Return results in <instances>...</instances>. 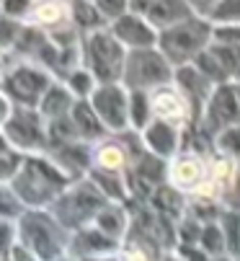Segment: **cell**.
I'll return each instance as SVG.
<instances>
[{"label":"cell","mask_w":240,"mask_h":261,"mask_svg":"<svg viewBox=\"0 0 240 261\" xmlns=\"http://www.w3.org/2000/svg\"><path fill=\"white\" fill-rule=\"evenodd\" d=\"M13 189L18 194V202H29L34 207L49 204L57 194L65 189V176L57 166L42 161V158H26L18 176L13 178Z\"/></svg>","instance_id":"obj_2"},{"label":"cell","mask_w":240,"mask_h":261,"mask_svg":"<svg viewBox=\"0 0 240 261\" xmlns=\"http://www.w3.org/2000/svg\"><path fill=\"white\" fill-rule=\"evenodd\" d=\"M129 93H132V98H129V122H132V129L142 135L155 119L150 93H145V91H129Z\"/></svg>","instance_id":"obj_21"},{"label":"cell","mask_w":240,"mask_h":261,"mask_svg":"<svg viewBox=\"0 0 240 261\" xmlns=\"http://www.w3.org/2000/svg\"><path fill=\"white\" fill-rule=\"evenodd\" d=\"M235 81H240V72H237V78H235Z\"/></svg>","instance_id":"obj_31"},{"label":"cell","mask_w":240,"mask_h":261,"mask_svg":"<svg viewBox=\"0 0 240 261\" xmlns=\"http://www.w3.org/2000/svg\"><path fill=\"white\" fill-rule=\"evenodd\" d=\"M47 132H49L47 119L36 109L16 106L13 114L8 119H3V140L21 153L39 150L47 142Z\"/></svg>","instance_id":"obj_7"},{"label":"cell","mask_w":240,"mask_h":261,"mask_svg":"<svg viewBox=\"0 0 240 261\" xmlns=\"http://www.w3.org/2000/svg\"><path fill=\"white\" fill-rule=\"evenodd\" d=\"M202 119H204V129L209 124L215 137L220 132H225L227 127L240 124V91L235 86H230V83L217 86L212 98L207 101V106L202 111Z\"/></svg>","instance_id":"obj_8"},{"label":"cell","mask_w":240,"mask_h":261,"mask_svg":"<svg viewBox=\"0 0 240 261\" xmlns=\"http://www.w3.org/2000/svg\"><path fill=\"white\" fill-rule=\"evenodd\" d=\"M96 222H98L101 233H106L109 238H116L119 233H122V228H124V220H122V215H119L116 210H101Z\"/></svg>","instance_id":"obj_26"},{"label":"cell","mask_w":240,"mask_h":261,"mask_svg":"<svg viewBox=\"0 0 240 261\" xmlns=\"http://www.w3.org/2000/svg\"><path fill=\"white\" fill-rule=\"evenodd\" d=\"M212 26H240V0H220V6L209 16Z\"/></svg>","instance_id":"obj_23"},{"label":"cell","mask_w":240,"mask_h":261,"mask_svg":"<svg viewBox=\"0 0 240 261\" xmlns=\"http://www.w3.org/2000/svg\"><path fill=\"white\" fill-rule=\"evenodd\" d=\"M70 119H72V124H75V129H77V135H80V140H98V137H103V132H106V127H103V122L98 119V114L93 111L91 101H77V103L72 106V111H70Z\"/></svg>","instance_id":"obj_19"},{"label":"cell","mask_w":240,"mask_h":261,"mask_svg":"<svg viewBox=\"0 0 240 261\" xmlns=\"http://www.w3.org/2000/svg\"><path fill=\"white\" fill-rule=\"evenodd\" d=\"M215 145L220 155H227V158H240V124L235 127H227L225 132H220L215 137Z\"/></svg>","instance_id":"obj_24"},{"label":"cell","mask_w":240,"mask_h":261,"mask_svg":"<svg viewBox=\"0 0 240 261\" xmlns=\"http://www.w3.org/2000/svg\"><path fill=\"white\" fill-rule=\"evenodd\" d=\"M109 31L116 36V42L122 44L127 52H137V49H157L160 31L147 21V16L127 13V16H122L119 21H114Z\"/></svg>","instance_id":"obj_10"},{"label":"cell","mask_w":240,"mask_h":261,"mask_svg":"<svg viewBox=\"0 0 240 261\" xmlns=\"http://www.w3.org/2000/svg\"><path fill=\"white\" fill-rule=\"evenodd\" d=\"M150 103H152V114L160 122H168L173 127H186L191 122V117H196V111L191 106V101L186 98V93L176 86H160L155 91H150Z\"/></svg>","instance_id":"obj_9"},{"label":"cell","mask_w":240,"mask_h":261,"mask_svg":"<svg viewBox=\"0 0 240 261\" xmlns=\"http://www.w3.org/2000/svg\"><path fill=\"white\" fill-rule=\"evenodd\" d=\"M18 228L23 230V241H26V246L36 253V258L52 261V258L60 256L62 243H60V238L52 236V222H49L47 217L31 212V215L23 217V222H21Z\"/></svg>","instance_id":"obj_11"},{"label":"cell","mask_w":240,"mask_h":261,"mask_svg":"<svg viewBox=\"0 0 240 261\" xmlns=\"http://www.w3.org/2000/svg\"><path fill=\"white\" fill-rule=\"evenodd\" d=\"M96 8H98L101 18L109 21V23L119 21V18L127 16V13H132L129 11V0H96Z\"/></svg>","instance_id":"obj_25"},{"label":"cell","mask_w":240,"mask_h":261,"mask_svg":"<svg viewBox=\"0 0 240 261\" xmlns=\"http://www.w3.org/2000/svg\"><path fill=\"white\" fill-rule=\"evenodd\" d=\"M202 236H204V238H202L204 248H209L212 253H220V251H222V246H225V238H222V233H220L215 225H209V228H207Z\"/></svg>","instance_id":"obj_28"},{"label":"cell","mask_w":240,"mask_h":261,"mask_svg":"<svg viewBox=\"0 0 240 261\" xmlns=\"http://www.w3.org/2000/svg\"><path fill=\"white\" fill-rule=\"evenodd\" d=\"M103 210V199H101V192L93 189V186H88V189L83 192V186H80L77 192H70V194H62L60 202H57V217L60 222H65V225H72V222L77 220H86L88 215H101Z\"/></svg>","instance_id":"obj_14"},{"label":"cell","mask_w":240,"mask_h":261,"mask_svg":"<svg viewBox=\"0 0 240 261\" xmlns=\"http://www.w3.org/2000/svg\"><path fill=\"white\" fill-rule=\"evenodd\" d=\"M23 23L29 29H39V31L44 29L49 36L55 31L75 26L72 23V6L67 0H34V6H31Z\"/></svg>","instance_id":"obj_12"},{"label":"cell","mask_w":240,"mask_h":261,"mask_svg":"<svg viewBox=\"0 0 240 261\" xmlns=\"http://www.w3.org/2000/svg\"><path fill=\"white\" fill-rule=\"evenodd\" d=\"M196 13L191 11L189 0H155V6L147 13V21L157 29V31H168L189 18H194Z\"/></svg>","instance_id":"obj_17"},{"label":"cell","mask_w":240,"mask_h":261,"mask_svg":"<svg viewBox=\"0 0 240 261\" xmlns=\"http://www.w3.org/2000/svg\"><path fill=\"white\" fill-rule=\"evenodd\" d=\"M52 75L44 67H36V65H18L13 70L6 72V81H3V96H8L16 106L23 109H39L44 93L52 88Z\"/></svg>","instance_id":"obj_5"},{"label":"cell","mask_w":240,"mask_h":261,"mask_svg":"<svg viewBox=\"0 0 240 261\" xmlns=\"http://www.w3.org/2000/svg\"><path fill=\"white\" fill-rule=\"evenodd\" d=\"M34 6V0H3V16L11 21H26L29 11Z\"/></svg>","instance_id":"obj_27"},{"label":"cell","mask_w":240,"mask_h":261,"mask_svg":"<svg viewBox=\"0 0 240 261\" xmlns=\"http://www.w3.org/2000/svg\"><path fill=\"white\" fill-rule=\"evenodd\" d=\"M77 103V98L72 96V91L67 88V83H52V88L44 93L42 103H39V114H42L47 122H55V119H65L70 117L72 106Z\"/></svg>","instance_id":"obj_18"},{"label":"cell","mask_w":240,"mask_h":261,"mask_svg":"<svg viewBox=\"0 0 240 261\" xmlns=\"http://www.w3.org/2000/svg\"><path fill=\"white\" fill-rule=\"evenodd\" d=\"M127 158H129L127 145L116 142V140L98 142L96 150H93V161H96L98 171H106V173H116L119 168H124L127 166Z\"/></svg>","instance_id":"obj_20"},{"label":"cell","mask_w":240,"mask_h":261,"mask_svg":"<svg viewBox=\"0 0 240 261\" xmlns=\"http://www.w3.org/2000/svg\"><path fill=\"white\" fill-rule=\"evenodd\" d=\"M215 42V26L207 18H189L168 31H160L157 49L166 55V60L173 67L194 65Z\"/></svg>","instance_id":"obj_1"},{"label":"cell","mask_w":240,"mask_h":261,"mask_svg":"<svg viewBox=\"0 0 240 261\" xmlns=\"http://www.w3.org/2000/svg\"><path fill=\"white\" fill-rule=\"evenodd\" d=\"M152 6H155V0H129V11L140 16H147Z\"/></svg>","instance_id":"obj_30"},{"label":"cell","mask_w":240,"mask_h":261,"mask_svg":"<svg viewBox=\"0 0 240 261\" xmlns=\"http://www.w3.org/2000/svg\"><path fill=\"white\" fill-rule=\"evenodd\" d=\"M189 6H191V11H194L199 18H207V21H209V16H212L215 8L220 6V0H189Z\"/></svg>","instance_id":"obj_29"},{"label":"cell","mask_w":240,"mask_h":261,"mask_svg":"<svg viewBox=\"0 0 240 261\" xmlns=\"http://www.w3.org/2000/svg\"><path fill=\"white\" fill-rule=\"evenodd\" d=\"M181 129L168 124V122H160V119H152V124L140 135L142 137V145L147 147V153L157 155V158H176L178 153V145H181Z\"/></svg>","instance_id":"obj_16"},{"label":"cell","mask_w":240,"mask_h":261,"mask_svg":"<svg viewBox=\"0 0 240 261\" xmlns=\"http://www.w3.org/2000/svg\"><path fill=\"white\" fill-rule=\"evenodd\" d=\"M173 83L186 93V98L191 101V106H194V111H196V117L204 111L207 101L212 98V93H215V88H217L196 65L176 67V81H173Z\"/></svg>","instance_id":"obj_15"},{"label":"cell","mask_w":240,"mask_h":261,"mask_svg":"<svg viewBox=\"0 0 240 261\" xmlns=\"http://www.w3.org/2000/svg\"><path fill=\"white\" fill-rule=\"evenodd\" d=\"M67 88L72 91V96L77 98V101H88L93 93H96V88L101 86L98 81H96V75L83 65V67H77V70H72V72H67Z\"/></svg>","instance_id":"obj_22"},{"label":"cell","mask_w":240,"mask_h":261,"mask_svg":"<svg viewBox=\"0 0 240 261\" xmlns=\"http://www.w3.org/2000/svg\"><path fill=\"white\" fill-rule=\"evenodd\" d=\"M176 81V67L166 60L160 49H137L127 52V65H124V78L122 83L129 91H155L160 86H168Z\"/></svg>","instance_id":"obj_4"},{"label":"cell","mask_w":240,"mask_h":261,"mask_svg":"<svg viewBox=\"0 0 240 261\" xmlns=\"http://www.w3.org/2000/svg\"><path fill=\"white\" fill-rule=\"evenodd\" d=\"M209 166L202 155L196 153H181L171 161V168H168V176L173 181V186L183 192H202L204 184L209 181Z\"/></svg>","instance_id":"obj_13"},{"label":"cell","mask_w":240,"mask_h":261,"mask_svg":"<svg viewBox=\"0 0 240 261\" xmlns=\"http://www.w3.org/2000/svg\"><path fill=\"white\" fill-rule=\"evenodd\" d=\"M129 88L124 83H101L96 93L88 98L103 127L114 135H122L132 127L129 122Z\"/></svg>","instance_id":"obj_6"},{"label":"cell","mask_w":240,"mask_h":261,"mask_svg":"<svg viewBox=\"0 0 240 261\" xmlns=\"http://www.w3.org/2000/svg\"><path fill=\"white\" fill-rule=\"evenodd\" d=\"M83 57L86 67L96 75L98 83H122L124 65H127V49L116 42L111 31H91L83 36Z\"/></svg>","instance_id":"obj_3"}]
</instances>
